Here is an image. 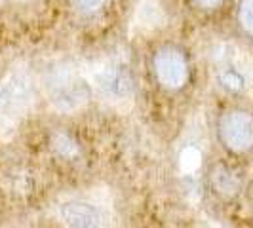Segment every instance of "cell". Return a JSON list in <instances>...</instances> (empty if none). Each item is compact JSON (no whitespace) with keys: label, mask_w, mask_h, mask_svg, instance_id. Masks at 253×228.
Returning <instances> with one entry per match:
<instances>
[{"label":"cell","mask_w":253,"mask_h":228,"mask_svg":"<svg viewBox=\"0 0 253 228\" xmlns=\"http://www.w3.org/2000/svg\"><path fill=\"white\" fill-rule=\"evenodd\" d=\"M42 88L51 107L67 114L80 111L93 91L88 71L67 59L51 63L42 73Z\"/></svg>","instance_id":"cell-1"},{"label":"cell","mask_w":253,"mask_h":228,"mask_svg":"<svg viewBox=\"0 0 253 228\" xmlns=\"http://www.w3.org/2000/svg\"><path fill=\"white\" fill-rule=\"evenodd\" d=\"M86 71H88L91 88L103 101L116 107L131 103L135 93V80L124 59L107 57L103 61L93 63Z\"/></svg>","instance_id":"cell-2"},{"label":"cell","mask_w":253,"mask_h":228,"mask_svg":"<svg viewBox=\"0 0 253 228\" xmlns=\"http://www.w3.org/2000/svg\"><path fill=\"white\" fill-rule=\"evenodd\" d=\"M211 59L215 65V82L225 93H246L253 86V61L230 44H221Z\"/></svg>","instance_id":"cell-3"},{"label":"cell","mask_w":253,"mask_h":228,"mask_svg":"<svg viewBox=\"0 0 253 228\" xmlns=\"http://www.w3.org/2000/svg\"><path fill=\"white\" fill-rule=\"evenodd\" d=\"M31 97V80L25 73H10L0 84V124L12 126L15 116H19L27 109Z\"/></svg>","instance_id":"cell-4"},{"label":"cell","mask_w":253,"mask_h":228,"mask_svg":"<svg viewBox=\"0 0 253 228\" xmlns=\"http://www.w3.org/2000/svg\"><path fill=\"white\" fill-rule=\"evenodd\" d=\"M57 215L65 228H107L109 217L97 203L88 200H65L57 205Z\"/></svg>","instance_id":"cell-5"},{"label":"cell","mask_w":253,"mask_h":228,"mask_svg":"<svg viewBox=\"0 0 253 228\" xmlns=\"http://www.w3.org/2000/svg\"><path fill=\"white\" fill-rule=\"evenodd\" d=\"M219 137L232 152H246L253 147V116L246 111H230L219 122Z\"/></svg>","instance_id":"cell-6"},{"label":"cell","mask_w":253,"mask_h":228,"mask_svg":"<svg viewBox=\"0 0 253 228\" xmlns=\"http://www.w3.org/2000/svg\"><path fill=\"white\" fill-rule=\"evenodd\" d=\"M154 73L168 89H177L187 82L189 67L183 53L173 48H162L154 55Z\"/></svg>","instance_id":"cell-7"},{"label":"cell","mask_w":253,"mask_h":228,"mask_svg":"<svg viewBox=\"0 0 253 228\" xmlns=\"http://www.w3.org/2000/svg\"><path fill=\"white\" fill-rule=\"evenodd\" d=\"M166 21L164 10L158 0H141L133 13V27L139 31H154Z\"/></svg>","instance_id":"cell-8"},{"label":"cell","mask_w":253,"mask_h":228,"mask_svg":"<svg viewBox=\"0 0 253 228\" xmlns=\"http://www.w3.org/2000/svg\"><path fill=\"white\" fill-rule=\"evenodd\" d=\"M211 185L215 189L217 194L225 196V198H232L236 196L242 189V181L236 175V171H232L227 165H215L211 171Z\"/></svg>","instance_id":"cell-9"},{"label":"cell","mask_w":253,"mask_h":228,"mask_svg":"<svg viewBox=\"0 0 253 228\" xmlns=\"http://www.w3.org/2000/svg\"><path fill=\"white\" fill-rule=\"evenodd\" d=\"M202 165V151L194 145H187L179 154V167L185 175H194Z\"/></svg>","instance_id":"cell-10"},{"label":"cell","mask_w":253,"mask_h":228,"mask_svg":"<svg viewBox=\"0 0 253 228\" xmlns=\"http://www.w3.org/2000/svg\"><path fill=\"white\" fill-rule=\"evenodd\" d=\"M238 19H240V25L244 27V31L253 37V0H242Z\"/></svg>","instance_id":"cell-11"},{"label":"cell","mask_w":253,"mask_h":228,"mask_svg":"<svg viewBox=\"0 0 253 228\" xmlns=\"http://www.w3.org/2000/svg\"><path fill=\"white\" fill-rule=\"evenodd\" d=\"M53 147L57 149L59 154H63V156H73V154L76 152L75 143L69 139L67 135H55V139H53Z\"/></svg>","instance_id":"cell-12"},{"label":"cell","mask_w":253,"mask_h":228,"mask_svg":"<svg viewBox=\"0 0 253 228\" xmlns=\"http://www.w3.org/2000/svg\"><path fill=\"white\" fill-rule=\"evenodd\" d=\"M105 4V0H76V8L82 13H95L99 12Z\"/></svg>","instance_id":"cell-13"},{"label":"cell","mask_w":253,"mask_h":228,"mask_svg":"<svg viewBox=\"0 0 253 228\" xmlns=\"http://www.w3.org/2000/svg\"><path fill=\"white\" fill-rule=\"evenodd\" d=\"M196 4L206 8V10H213V8L223 4V0H196Z\"/></svg>","instance_id":"cell-14"},{"label":"cell","mask_w":253,"mask_h":228,"mask_svg":"<svg viewBox=\"0 0 253 228\" xmlns=\"http://www.w3.org/2000/svg\"><path fill=\"white\" fill-rule=\"evenodd\" d=\"M206 228H225V227L219 225L217 221H208V223H206Z\"/></svg>","instance_id":"cell-15"}]
</instances>
